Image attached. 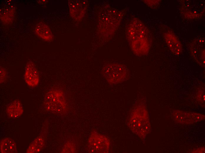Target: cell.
I'll return each mask as SVG.
<instances>
[{"mask_svg": "<svg viewBox=\"0 0 205 153\" xmlns=\"http://www.w3.org/2000/svg\"><path fill=\"white\" fill-rule=\"evenodd\" d=\"M110 145V141L108 137L94 130L89 137L87 150L89 153H108Z\"/></svg>", "mask_w": 205, "mask_h": 153, "instance_id": "obj_5", "label": "cell"}, {"mask_svg": "<svg viewBox=\"0 0 205 153\" xmlns=\"http://www.w3.org/2000/svg\"><path fill=\"white\" fill-rule=\"evenodd\" d=\"M173 117L177 122L188 124L199 122L204 118V116L196 113L175 110L173 113Z\"/></svg>", "mask_w": 205, "mask_h": 153, "instance_id": "obj_8", "label": "cell"}, {"mask_svg": "<svg viewBox=\"0 0 205 153\" xmlns=\"http://www.w3.org/2000/svg\"><path fill=\"white\" fill-rule=\"evenodd\" d=\"M192 55L196 61L201 66L205 65V40L204 37L195 39L190 48Z\"/></svg>", "mask_w": 205, "mask_h": 153, "instance_id": "obj_7", "label": "cell"}, {"mask_svg": "<svg viewBox=\"0 0 205 153\" xmlns=\"http://www.w3.org/2000/svg\"><path fill=\"white\" fill-rule=\"evenodd\" d=\"M37 35L42 39L47 41H51L53 36L49 28L46 24L40 22L38 24L35 28Z\"/></svg>", "mask_w": 205, "mask_h": 153, "instance_id": "obj_14", "label": "cell"}, {"mask_svg": "<svg viewBox=\"0 0 205 153\" xmlns=\"http://www.w3.org/2000/svg\"><path fill=\"white\" fill-rule=\"evenodd\" d=\"M128 40L131 49L138 56H143L148 52L151 44L149 31L139 19H134L128 26L126 31Z\"/></svg>", "mask_w": 205, "mask_h": 153, "instance_id": "obj_1", "label": "cell"}, {"mask_svg": "<svg viewBox=\"0 0 205 153\" xmlns=\"http://www.w3.org/2000/svg\"><path fill=\"white\" fill-rule=\"evenodd\" d=\"M201 93L200 94H198V98H199L198 100H199V101L200 102H204L205 101V94H204V91L203 92H201Z\"/></svg>", "mask_w": 205, "mask_h": 153, "instance_id": "obj_19", "label": "cell"}, {"mask_svg": "<svg viewBox=\"0 0 205 153\" xmlns=\"http://www.w3.org/2000/svg\"><path fill=\"white\" fill-rule=\"evenodd\" d=\"M162 32L165 41L171 52L179 55L182 51L181 43L173 31L168 27L163 25Z\"/></svg>", "mask_w": 205, "mask_h": 153, "instance_id": "obj_6", "label": "cell"}, {"mask_svg": "<svg viewBox=\"0 0 205 153\" xmlns=\"http://www.w3.org/2000/svg\"><path fill=\"white\" fill-rule=\"evenodd\" d=\"M181 8L182 9V13L185 17L189 19H195L199 18L204 13V8H201V5L194 9L192 7L191 1L184 3Z\"/></svg>", "mask_w": 205, "mask_h": 153, "instance_id": "obj_11", "label": "cell"}, {"mask_svg": "<svg viewBox=\"0 0 205 153\" xmlns=\"http://www.w3.org/2000/svg\"><path fill=\"white\" fill-rule=\"evenodd\" d=\"M44 104L47 110L56 114H64L67 109L64 93L59 89H52L49 91L45 96Z\"/></svg>", "mask_w": 205, "mask_h": 153, "instance_id": "obj_3", "label": "cell"}, {"mask_svg": "<svg viewBox=\"0 0 205 153\" xmlns=\"http://www.w3.org/2000/svg\"><path fill=\"white\" fill-rule=\"evenodd\" d=\"M6 111L10 117L17 118L21 116L23 112V106L19 100H15L8 105Z\"/></svg>", "mask_w": 205, "mask_h": 153, "instance_id": "obj_12", "label": "cell"}, {"mask_svg": "<svg viewBox=\"0 0 205 153\" xmlns=\"http://www.w3.org/2000/svg\"><path fill=\"white\" fill-rule=\"evenodd\" d=\"M75 144L72 142H67L64 145L61 152L74 153L76 151Z\"/></svg>", "mask_w": 205, "mask_h": 153, "instance_id": "obj_16", "label": "cell"}, {"mask_svg": "<svg viewBox=\"0 0 205 153\" xmlns=\"http://www.w3.org/2000/svg\"><path fill=\"white\" fill-rule=\"evenodd\" d=\"M102 74L111 84L121 83L127 78L128 69L123 64L118 63L109 64L102 68Z\"/></svg>", "mask_w": 205, "mask_h": 153, "instance_id": "obj_4", "label": "cell"}, {"mask_svg": "<svg viewBox=\"0 0 205 153\" xmlns=\"http://www.w3.org/2000/svg\"><path fill=\"white\" fill-rule=\"evenodd\" d=\"M12 10L13 9H10V8L8 9H7V10L5 11V12L2 15H1L2 16L1 18H3L6 16L4 18V19L2 20L3 21H4V19H6L5 21L6 20H6H7V21H8V22H9V21L11 20V19L13 17V15H11L10 13L11 11H12Z\"/></svg>", "mask_w": 205, "mask_h": 153, "instance_id": "obj_17", "label": "cell"}, {"mask_svg": "<svg viewBox=\"0 0 205 153\" xmlns=\"http://www.w3.org/2000/svg\"><path fill=\"white\" fill-rule=\"evenodd\" d=\"M131 131L140 138H143L150 130V124L148 112L142 104L135 106L132 110L128 120Z\"/></svg>", "mask_w": 205, "mask_h": 153, "instance_id": "obj_2", "label": "cell"}, {"mask_svg": "<svg viewBox=\"0 0 205 153\" xmlns=\"http://www.w3.org/2000/svg\"><path fill=\"white\" fill-rule=\"evenodd\" d=\"M4 69L1 68L0 69V82H2L6 78V73Z\"/></svg>", "mask_w": 205, "mask_h": 153, "instance_id": "obj_18", "label": "cell"}, {"mask_svg": "<svg viewBox=\"0 0 205 153\" xmlns=\"http://www.w3.org/2000/svg\"><path fill=\"white\" fill-rule=\"evenodd\" d=\"M44 132L41 133L37 137L28 147L26 152L37 153L39 152L44 147L45 143V135Z\"/></svg>", "mask_w": 205, "mask_h": 153, "instance_id": "obj_13", "label": "cell"}, {"mask_svg": "<svg viewBox=\"0 0 205 153\" xmlns=\"http://www.w3.org/2000/svg\"><path fill=\"white\" fill-rule=\"evenodd\" d=\"M0 151L2 153H14L17 152L16 146L14 141L9 138H5L1 141Z\"/></svg>", "mask_w": 205, "mask_h": 153, "instance_id": "obj_15", "label": "cell"}, {"mask_svg": "<svg viewBox=\"0 0 205 153\" xmlns=\"http://www.w3.org/2000/svg\"><path fill=\"white\" fill-rule=\"evenodd\" d=\"M86 1L71 0L68 1L70 14L76 21H80L83 17L87 9Z\"/></svg>", "mask_w": 205, "mask_h": 153, "instance_id": "obj_9", "label": "cell"}, {"mask_svg": "<svg viewBox=\"0 0 205 153\" xmlns=\"http://www.w3.org/2000/svg\"><path fill=\"white\" fill-rule=\"evenodd\" d=\"M24 79L27 84L30 87H34L39 84V73L34 64L32 61H29L26 65Z\"/></svg>", "mask_w": 205, "mask_h": 153, "instance_id": "obj_10", "label": "cell"}]
</instances>
